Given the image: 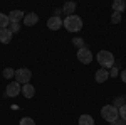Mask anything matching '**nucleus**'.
<instances>
[{
    "mask_svg": "<svg viewBox=\"0 0 126 125\" xmlns=\"http://www.w3.org/2000/svg\"><path fill=\"white\" fill-rule=\"evenodd\" d=\"M62 27H66L69 32H78L82 29V19L79 15H67L66 19H62Z\"/></svg>",
    "mask_w": 126,
    "mask_h": 125,
    "instance_id": "obj_1",
    "label": "nucleus"
},
{
    "mask_svg": "<svg viewBox=\"0 0 126 125\" xmlns=\"http://www.w3.org/2000/svg\"><path fill=\"white\" fill-rule=\"evenodd\" d=\"M96 59H97L99 66L103 68V69H109V68L114 66V54L109 52V51H106V49L99 51L96 54Z\"/></svg>",
    "mask_w": 126,
    "mask_h": 125,
    "instance_id": "obj_2",
    "label": "nucleus"
},
{
    "mask_svg": "<svg viewBox=\"0 0 126 125\" xmlns=\"http://www.w3.org/2000/svg\"><path fill=\"white\" fill-rule=\"evenodd\" d=\"M101 117L106 120V122H114V120H118L119 117H118V108L114 105H104L103 108H101Z\"/></svg>",
    "mask_w": 126,
    "mask_h": 125,
    "instance_id": "obj_3",
    "label": "nucleus"
},
{
    "mask_svg": "<svg viewBox=\"0 0 126 125\" xmlns=\"http://www.w3.org/2000/svg\"><path fill=\"white\" fill-rule=\"evenodd\" d=\"M30 78H32V71L27 69V68H20V69L15 71V81L19 85H27L30 81Z\"/></svg>",
    "mask_w": 126,
    "mask_h": 125,
    "instance_id": "obj_4",
    "label": "nucleus"
},
{
    "mask_svg": "<svg viewBox=\"0 0 126 125\" xmlns=\"http://www.w3.org/2000/svg\"><path fill=\"white\" fill-rule=\"evenodd\" d=\"M78 61L81 64H89L93 61V52L89 48H81L78 49Z\"/></svg>",
    "mask_w": 126,
    "mask_h": 125,
    "instance_id": "obj_5",
    "label": "nucleus"
},
{
    "mask_svg": "<svg viewBox=\"0 0 126 125\" xmlns=\"http://www.w3.org/2000/svg\"><path fill=\"white\" fill-rule=\"evenodd\" d=\"M20 90H22V85H19L17 81H10L7 88H5V95L3 96H12V98H15V96L20 95Z\"/></svg>",
    "mask_w": 126,
    "mask_h": 125,
    "instance_id": "obj_6",
    "label": "nucleus"
},
{
    "mask_svg": "<svg viewBox=\"0 0 126 125\" xmlns=\"http://www.w3.org/2000/svg\"><path fill=\"white\" fill-rule=\"evenodd\" d=\"M39 22V15L35 14V12H27L25 15H24V24H25V27H32V25H35Z\"/></svg>",
    "mask_w": 126,
    "mask_h": 125,
    "instance_id": "obj_7",
    "label": "nucleus"
},
{
    "mask_svg": "<svg viewBox=\"0 0 126 125\" xmlns=\"http://www.w3.org/2000/svg\"><path fill=\"white\" fill-rule=\"evenodd\" d=\"M7 15H9L10 24H19L20 20H24V15H25V12H22V10L15 9V10H12L10 14H7Z\"/></svg>",
    "mask_w": 126,
    "mask_h": 125,
    "instance_id": "obj_8",
    "label": "nucleus"
},
{
    "mask_svg": "<svg viewBox=\"0 0 126 125\" xmlns=\"http://www.w3.org/2000/svg\"><path fill=\"white\" fill-rule=\"evenodd\" d=\"M47 27L50 30H59L62 27V19H61V17H54V15L49 17L47 19Z\"/></svg>",
    "mask_w": 126,
    "mask_h": 125,
    "instance_id": "obj_9",
    "label": "nucleus"
},
{
    "mask_svg": "<svg viewBox=\"0 0 126 125\" xmlns=\"http://www.w3.org/2000/svg\"><path fill=\"white\" fill-rule=\"evenodd\" d=\"M20 93L25 96L27 100H30V98H34V95H35V88L32 86L30 83H27V85H22V90H20Z\"/></svg>",
    "mask_w": 126,
    "mask_h": 125,
    "instance_id": "obj_10",
    "label": "nucleus"
},
{
    "mask_svg": "<svg viewBox=\"0 0 126 125\" xmlns=\"http://www.w3.org/2000/svg\"><path fill=\"white\" fill-rule=\"evenodd\" d=\"M108 78H109V71L103 69V68H99L96 71V75H94V79H96L97 83H104V81H108Z\"/></svg>",
    "mask_w": 126,
    "mask_h": 125,
    "instance_id": "obj_11",
    "label": "nucleus"
},
{
    "mask_svg": "<svg viewBox=\"0 0 126 125\" xmlns=\"http://www.w3.org/2000/svg\"><path fill=\"white\" fill-rule=\"evenodd\" d=\"M76 2H66L64 5H62V12L66 14V17L67 15H74V12H76Z\"/></svg>",
    "mask_w": 126,
    "mask_h": 125,
    "instance_id": "obj_12",
    "label": "nucleus"
},
{
    "mask_svg": "<svg viewBox=\"0 0 126 125\" xmlns=\"http://www.w3.org/2000/svg\"><path fill=\"white\" fill-rule=\"evenodd\" d=\"M12 41V32L9 29H0V42L2 44H9Z\"/></svg>",
    "mask_w": 126,
    "mask_h": 125,
    "instance_id": "obj_13",
    "label": "nucleus"
},
{
    "mask_svg": "<svg viewBox=\"0 0 126 125\" xmlns=\"http://www.w3.org/2000/svg\"><path fill=\"white\" fill-rule=\"evenodd\" d=\"M126 9V0H114L113 2V10L118 14H123Z\"/></svg>",
    "mask_w": 126,
    "mask_h": 125,
    "instance_id": "obj_14",
    "label": "nucleus"
},
{
    "mask_svg": "<svg viewBox=\"0 0 126 125\" xmlns=\"http://www.w3.org/2000/svg\"><path fill=\"white\" fill-rule=\"evenodd\" d=\"M79 125H94V118L91 115H87V113H84V115L79 117Z\"/></svg>",
    "mask_w": 126,
    "mask_h": 125,
    "instance_id": "obj_15",
    "label": "nucleus"
},
{
    "mask_svg": "<svg viewBox=\"0 0 126 125\" xmlns=\"http://www.w3.org/2000/svg\"><path fill=\"white\" fill-rule=\"evenodd\" d=\"M9 24H10L9 15H7V14H2V12H0V29H7V27H9Z\"/></svg>",
    "mask_w": 126,
    "mask_h": 125,
    "instance_id": "obj_16",
    "label": "nucleus"
},
{
    "mask_svg": "<svg viewBox=\"0 0 126 125\" xmlns=\"http://www.w3.org/2000/svg\"><path fill=\"white\" fill-rule=\"evenodd\" d=\"M2 76L5 78V79H12V78L15 76V71H14V68H5V69L2 71Z\"/></svg>",
    "mask_w": 126,
    "mask_h": 125,
    "instance_id": "obj_17",
    "label": "nucleus"
},
{
    "mask_svg": "<svg viewBox=\"0 0 126 125\" xmlns=\"http://www.w3.org/2000/svg\"><path fill=\"white\" fill-rule=\"evenodd\" d=\"M121 20H123V14L113 12V15H111V22H113V24H119Z\"/></svg>",
    "mask_w": 126,
    "mask_h": 125,
    "instance_id": "obj_18",
    "label": "nucleus"
},
{
    "mask_svg": "<svg viewBox=\"0 0 126 125\" xmlns=\"http://www.w3.org/2000/svg\"><path fill=\"white\" fill-rule=\"evenodd\" d=\"M113 105L116 106V108L126 105V98H125V96H118V98H114V103H113Z\"/></svg>",
    "mask_w": 126,
    "mask_h": 125,
    "instance_id": "obj_19",
    "label": "nucleus"
},
{
    "mask_svg": "<svg viewBox=\"0 0 126 125\" xmlns=\"http://www.w3.org/2000/svg\"><path fill=\"white\" fill-rule=\"evenodd\" d=\"M19 125H35V122H34V118H30V117H24V118H20Z\"/></svg>",
    "mask_w": 126,
    "mask_h": 125,
    "instance_id": "obj_20",
    "label": "nucleus"
},
{
    "mask_svg": "<svg viewBox=\"0 0 126 125\" xmlns=\"http://www.w3.org/2000/svg\"><path fill=\"white\" fill-rule=\"evenodd\" d=\"M118 117H119V120H125L126 122V105L118 108Z\"/></svg>",
    "mask_w": 126,
    "mask_h": 125,
    "instance_id": "obj_21",
    "label": "nucleus"
},
{
    "mask_svg": "<svg viewBox=\"0 0 126 125\" xmlns=\"http://www.w3.org/2000/svg\"><path fill=\"white\" fill-rule=\"evenodd\" d=\"M7 29H9L10 32H12V36H14V34H17V32L20 30V24H9Z\"/></svg>",
    "mask_w": 126,
    "mask_h": 125,
    "instance_id": "obj_22",
    "label": "nucleus"
},
{
    "mask_svg": "<svg viewBox=\"0 0 126 125\" xmlns=\"http://www.w3.org/2000/svg\"><path fill=\"white\" fill-rule=\"evenodd\" d=\"M72 44H74V46H76L78 49L84 48V41H82L81 37H74V39H72Z\"/></svg>",
    "mask_w": 126,
    "mask_h": 125,
    "instance_id": "obj_23",
    "label": "nucleus"
},
{
    "mask_svg": "<svg viewBox=\"0 0 126 125\" xmlns=\"http://www.w3.org/2000/svg\"><path fill=\"white\" fill-rule=\"evenodd\" d=\"M118 75H119L118 66H113V68H111V71H109V76H118Z\"/></svg>",
    "mask_w": 126,
    "mask_h": 125,
    "instance_id": "obj_24",
    "label": "nucleus"
},
{
    "mask_svg": "<svg viewBox=\"0 0 126 125\" xmlns=\"http://www.w3.org/2000/svg\"><path fill=\"white\" fill-rule=\"evenodd\" d=\"M119 76H121V81H123V83H126V69H123V71L119 73Z\"/></svg>",
    "mask_w": 126,
    "mask_h": 125,
    "instance_id": "obj_25",
    "label": "nucleus"
},
{
    "mask_svg": "<svg viewBox=\"0 0 126 125\" xmlns=\"http://www.w3.org/2000/svg\"><path fill=\"white\" fill-rule=\"evenodd\" d=\"M109 125H121V120L118 118V120H114V122H111V124H109Z\"/></svg>",
    "mask_w": 126,
    "mask_h": 125,
    "instance_id": "obj_26",
    "label": "nucleus"
},
{
    "mask_svg": "<svg viewBox=\"0 0 126 125\" xmlns=\"http://www.w3.org/2000/svg\"><path fill=\"white\" fill-rule=\"evenodd\" d=\"M121 125H126V122H125V120H123V122H121Z\"/></svg>",
    "mask_w": 126,
    "mask_h": 125,
    "instance_id": "obj_27",
    "label": "nucleus"
}]
</instances>
